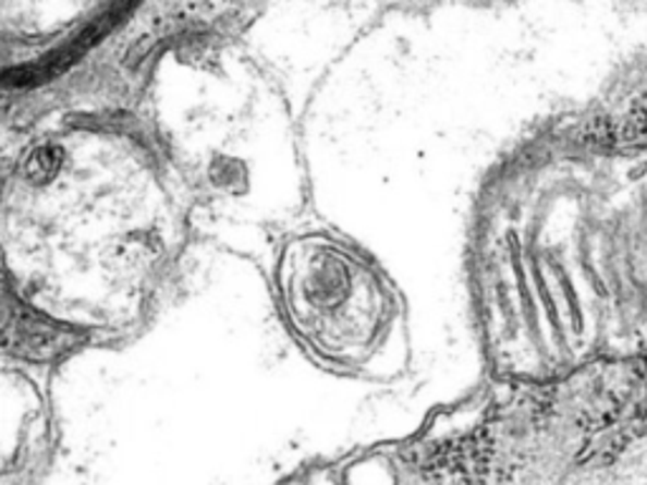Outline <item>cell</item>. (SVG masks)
<instances>
[{
	"mask_svg": "<svg viewBox=\"0 0 647 485\" xmlns=\"http://www.w3.org/2000/svg\"><path fill=\"white\" fill-rule=\"evenodd\" d=\"M3 344L8 352L23 356V360L49 364L74 352L82 344V334L51 322L49 316L34 312L23 301L8 299Z\"/></svg>",
	"mask_w": 647,
	"mask_h": 485,
	"instance_id": "cell-1",
	"label": "cell"
},
{
	"mask_svg": "<svg viewBox=\"0 0 647 485\" xmlns=\"http://www.w3.org/2000/svg\"><path fill=\"white\" fill-rule=\"evenodd\" d=\"M61 160H64V153H61L59 147L53 145L38 147L36 153L26 160L23 174H26L30 182H36V185H46V182H51L59 174Z\"/></svg>",
	"mask_w": 647,
	"mask_h": 485,
	"instance_id": "cell-2",
	"label": "cell"
}]
</instances>
